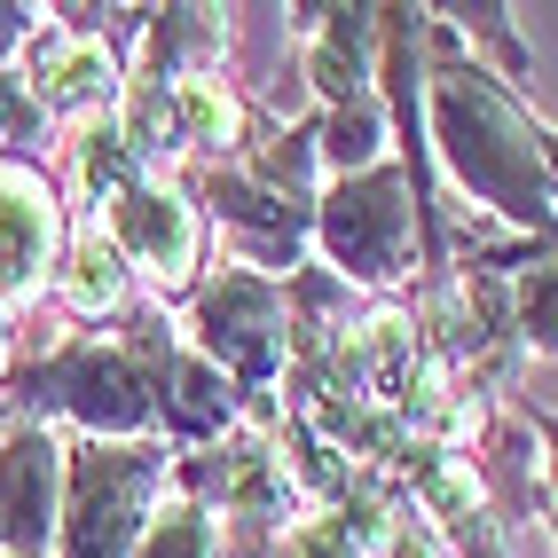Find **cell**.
Segmentation results:
<instances>
[{"label":"cell","instance_id":"12","mask_svg":"<svg viewBox=\"0 0 558 558\" xmlns=\"http://www.w3.org/2000/svg\"><path fill=\"white\" fill-rule=\"evenodd\" d=\"M173 110V150H205V158H229L244 142V102L220 71H197V80H173L166 87Z\"/></svg>","mask_w":558,"mask_h":558},{"label":"cell","instance_id":"4","mask_svg":"<svg viewBox=\"0 0 558 558\" xmlns=\"http://www.w3.org/2000/svg\"><path fill=\"white\" fill-rule=\"evenodd\" d=\"M409 213H417V190H409L401 166L347 173L339 190L315 205V244L330 252V268L347 283L386 291V283H401L417 268V259H409Z\"/></svg>","mask_w":558,"mask_h":558},{"label":"cell","instance_id":"5","mask_svg":"<svg viewBox=\"0 0 558 558\" xmlns=\"http://www.w3.org/2000/svg\"><path fill=\"white\" fill-rule=\"evenodd\" d=\"M190 330H197V354L220 369V378H244V386H268L283 369V354H291L283 291L268 276H244V268H220L213 283H197Z\"/></svg>","mask_w":558,"mask_h":558},{"label":"cell","instance_id":"1","mask_svg":"<svg viewBox=\"0 0 558 558\" xmlns=\"http://www.w3.org/2000/svg\"><path fill=\"white\" fill-rule=\"evenodd\" d=\"M425 71H433L425 80L433 87V150L449 158V173L480 205H496L535 244L558 252V197H550V173H543L535 119L480 63L457 56V32L440 9H425Z\"/></svg>","mask_w":558,"mask_h":558},{"label":"cell","instance_id":"17","mask_svg":"<svg viewBox=\"0 0 558 558\" xmlns=\"http://www.w3.org/2000/svg\"><path fill=\"white\" fill-rule=\"evenodd\" d=\"M511 330H519V347H535L543 362L558 354V252L535 259V268L511 283Z\"/></svg>","mask_w":558,"mask_h":558},{"label":"cell","instance_id":"16","mask_svg":"<svg viewBox=\"0 0 558 558\" xmlns=\"http://www.w3.org/2000/svg\"><path fill=\"white\" fill-rule=\"evenodd\" d=\"M315 150H323V166H339V181H347V173H369V166H378V150H386V119H378V102H347V110H330V119L315 126Z\"/></svg>","mask_w":558,"mask_h":558},{"label":"cell","instance_id":"13","mask_svg":"<svg viewBox=\"0 0 558 558\" xmlns=\"http://www.w3.org/2000/svg\"><path fill=\"white\" fill-rule=\"evenodd\" d=\"M158 386H166L158 409H166L173 440H213V433H229V417H236V386L220 378L205 354H173Z\"/></svg>","mask_w":558,"mask_h":558},{"label":"cell","instance_id":"10","mask_svg":"<svg viewBox=\"0 0 558 558\" xmlns=\"http://www.w3.org/2000/svg\"><path fill=\"white\" fill-rule=\"evenodd\" d=\"M291 24L307 32V71L330 110L369 102V48H378V9H291Z\"/></svg>","mask_w":558,"mask_h":558},{"label":"cell","instance_id":"18","mask_svg":"<svg viewBox=\"0 0 558 558\" xmlns=\"http://www.w3.org/2000/svg\"><path fill=\"white\" fill-rule=\"evenodd\" d=\"M134 558H213V511H205L197 496L150 511V527H142Z\"/></svg>","mask_w":558,"mask_h":558},{"label":"cell","instance_id":"19","mask_svg":"<svg viewBox=\"0 0 558 558\" xmlns=\"http://www.w3.org/2000/svg\"><path fill=\"white\" fill-rule=\"evenodd\" d=\"M449 16V32H464V40H480L504 71H527V48L511 40V9H440Z\"/></svg>","mask_w":558,"mask_h":558},{"label":"cell","instance_id":"14","mask_svg":"<svg viewBox=\"0 0 558 558\" xmlns=\"http://www.w3.org/2000/svg\"><path fill=\"white\" fill-rule=\"evenodd\" d=\"M63 307L71 315H119L126 307V252L110 244V229H87L63 252Z\"/></svg>","mask_w":558,"mask_h":558},{"label":"cell","instance_id":"7","mask_svg":"<svg viewBox=\"0 0 558 558\" xmlns=\"http://www.w3.org/2000/svg\"><path fill=\"white\" fill-rule=\"evenodd\" d=\"M110 244L158 291H181L190 268H197V205L181 197L173 181H134V190L110 197Z\"/></svg>","mask_w":558,"mask_h":558},{"label":"cell","instance_id":"24","mask_svg":"<svg viewBox=\"0 0 558 558\" xmlns=\"http://www.w3.org/2000/svg\"><path fill=\"white\" fill-rule=\"evenodd\" d=\"M535 142H543V173H550V197H558V134H550V126H535Z\"/></svg>","mask_w":558,"mask_h":558},{"label":"cell","instance_id":"25","mask_svg":"<svg viewBox=\"0 0 558 558\" xmlns=\"http://www.w3.org/2000/svg\"><path fill=\"white\" fill-rule=\"evenodd\" d=\"M535 433L550 440V496H558V417H535Z\"/></svg>","mask_w":558,"mask_h":558},{"label":"cell","instance_id":"3","mask_svg":"<svg viewBox=\"0 0 558 558\" xmlns=\"http://www.w3.org/2000/svg\"><path fill=\"white\" fill-rule=\"evenodd\" d=\"M173 480L166 440H87L63 464V519L56 550L63 558H134L150 527V496Z\"/></svg>","mask_w":558,"mask_h":558},{"label":"cell","instance_id":"23","mask_svg":"<svg viewBox=\"0 0 558 558\" xmlns=\"http://www.w3.org/2000/svg\"><path fill=\"white\" fill-rule=\"evenodd\" d=\"M32 32H40V16H32V9H0V56H9L16 40H32Z\"/></svg>","mask_w":558,"mask_h":558},{"label":"cell","instance_id":"9","mask_svg":"<svg viewBox=\"0 0 558 558\" xmlns=\"http://www.w3.org/2000/svg\"><path fill=\"white\" fill-rule=\"evenodd\" d=\"M56 190L32 166H0V300H32L56 268Z\"/></svg>","mask_w":558,"mask_h":558},{"label":"cell","instance_id":"11","mask_svg":"<svg viewBox=\"0 0 558 558\" xmlns=\"http://www.w3.org/2000/svg\"><path fill=\"white\" fill-rule=\"evenodd\" d=\"M205 197H213V213L229 220V229H236L259 259H276V268H300V244H307V229H315L300 197L259 190L252 173H213V181H205Z\"/></svg>","mask_w":558,"mask_h":558},{"label":"cell","instance_id":"20","mask_svg":"<svg viewBox=\"0 0 558 558\" xmlns=\"http://www.w3.org/2000/svg\"><path fill=\"white\" fill-rule=\"evenodd\" d=\"M283 558H369V543L330 511V519H300V527L283 535Z\"/></svg>","mask_w":558,"mask_h":558},{"label":"cell","instance_id":"22","mask_svg":"<svg viewBox=\"0 0 558 558\" xmlns=\"http://www.w3.org/2000/svg\"><path fill=\"white\" fill-rule=\"evenodd\" d=\"M378 558H440V527H425L417 511H401V519H393V535L378 543Z\"/></svg>","mask_w":558,"mask_h":558},{"label":"cell","instance_id":"8","mask_svg":"<svg viewBox=\"0 0 558 558\" xmlns=\"http://www.w3.org/2000/svg\"><path fill=\"white\" fill-rule=\"evenodd\" d=\"M32 102L40 110H56V119H110L119 110V56H110L95 32H71V24H56V32H32Z\"/></svg>","mask_w":558,"mask_h":558},{"label":"cell","instance_id":"15","mask_svg":"<svg viewBox=\"0 0 558 558\" xmlns=\"http://www.w3.org/2000/svg\"><path fill=\"white\" fill-rule=\"evenodd\" d=\"M142 158L126 150V134H119V119H102V126H87L80 142H71V173H80V190L95 197V205H110V197H119V190H134V173Z\"/></svg>","mask_w":558,"mask_h":558},{"label":"cell","instance_id":"2","mask_svg":"<svg viewBox=\"0 0 558 558\" xmlns=\"http://www.w3.org/2000/svg\"><path fill=\"white\" fill-rule=\"evenodd\" d=\"M166 362H173L166 323H142L134 339H102V347L80 339V347H63V354H48L40 369H32L24 401L80 417L95 440H134V433H150V417H158Z\"/></svg>","mask_w":558,"mask_h":558},{"label":"cell","instance_id":"26","mask_svg":"<svg viewBox=\"0 0 558 558\" xmlns=\"http://www.w3.org/2000/svg\"><path fill=\"white\" fill-rule=\"evenodd\" d=\"M0 362H9V330H0Z\"/></svg>","mask_w":558,"mask_h":558},{"label":"cell","instance_id":"6","mask_svg":"<svg viewBox=\"0 0 558 558\" xmlns=\"http://www.w3.org/2000/svg\"><path fill=\"white\" fill-rule=\"evenodd\" d=\"M63 519V449L56 433L32 417L0 440V550L9 558H40L56 543Z\"/></svg>","mask_w":558,"mask_h":558},{"label":"cell","instance_id":"21","mask_svg":"<svg viewBox=\"0 0 558 558\" xmlns=\"http://www.w3.org/2000/svg\"><path fill=\"white\" fill-rule=\"evenodd\" d=\"M40 119H48V110L32 102V87L0 71V142H32V134H40Z\"/></svg>","mask_w":558,"mask_h":558}]
</instances>
